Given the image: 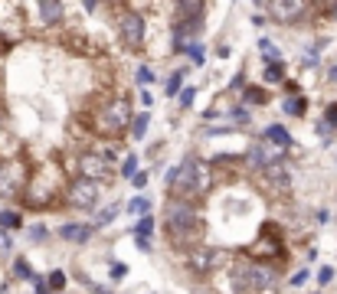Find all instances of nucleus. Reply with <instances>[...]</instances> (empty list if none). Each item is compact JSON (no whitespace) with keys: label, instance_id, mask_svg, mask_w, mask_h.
I'll return each instance as SVG.
<instances>
[{"label":"nucleus","instance_id":"nucleus-1","mask_svg":"<svg viewBox=\"0 0 337 294\" xmlns=\"http://www.w3.org/2000/svg\"><path fill=\"white\" fill-rule=\"evenodd\" d=\"M164 226L174 245L180 249H194V242L203 235L200 229V213H197L194 200H167L164 203Z\"/></svg>","mask_w":337,"mask_h":294},{"label":"nucleus","instance_id":"nucleus-2","mask_svg":"<svg viewBox=\"0 0 337 294\" xmlns=\"http://www.w3.org/2000/svg\"><path fill=\"white\" fill-rule=\"evenodd\" d=\"M170 200H197L200 193L210 190V170L197 157H187L183 164H177L164 180Z\"/></svg>","mask_w":337,"mask_h":294},{"label":"nucleus","instance_id":"nucleus-3","mask_svg":"<svg viewBox=\"0 0 337 294\" xmlns=\"http://www.w3.org/2000/svg\"><path fill=\"white\" fill-rule=\"evenodd\" d=\"M131 98L118 95L108 98V102L99 105V111L92 115V131L99 137H121L128 128H131Z\"/></svg>","mask_w":337,"mask_h":294},{"label":"nucleus","instance_id":"nucleus-4","mask_svg":"<svg viewBox=\"0 0 337 294\" xmlns=\"http://www.w3.org/2000/svg\"><path fill=\"white\" fill-rule=\"evenodd\" d=\"M232 284L239 291H249V294H262L275 284V268L269 265H256V262H236L232 265Z\"/></svg>","mask_w":337,"mask_h":294},{"label":"nucleus","instance_id":"nucleus-5","mask_svg":"<svg viewBox=\"0 0 337 294\" xmlns=\"http://www.w3.org/2000/svg\"><path fill=\"white\" fill-rule=\"evenodd\" d=\"M102 200V180H85L75 177L66 190V203L75 209H95V203Z\"/></svg>","mask_w":337,"mask_h":294},{"label":"nucleus","instance_id":"nucleus-6","mask_svg":"<svg viewBox=\"0 0 337 294\" xmlns=\"http://www.w3.org/2000/svg\"><path fill=\"white\" fill-rule=\"evenodd\" d=\"M144 17L137 10H121L118 13V39L125 49H141L144 46Z\"/></svg>","mask_w":337,"mask_h":294},{"label":"nucleus","instance_id":"nucleus-7","mask_svg":"<svg viewBox=\"0 0 337 294\" xmlns=\"http://www.w3.org/2000/svg\"><path fill=\"white\" fill-rule=\"evenodd\" d=\"M281 157H285V151H278V147L269 144V141L252 144L249 151H246V160H249V164H256L259 170H265V167H272V164H281Z\"/></svg>","mask_w":337,"mask_h":294},{"label":"nucleus","instance_id":"nucleus-8","mask_svg":"<svg viewBox=\"0 0 337 294\" xmlns=\"http://www.w3.org/2000/svg\"><path fill=\"white\" fill-rule=\"evenodd\" d=\"M226 262V255L219 249H206V245H197V249H190V268L194 271H213V268H219V265Z\"/></svg>","mask_w":337,"mask_h":294},{"label":"nucleus","instance_id":"nucleus-9","mask_svg":"<svg viewBox=\"0 0 337 294\" xmlns=\"http://www.w3.org/2000/svg\"><path fill=\"white\" fill-rule=\"evenodd\" d=\"M262 183L269 186L272 193H288L292 190V173H288L285 164H272L262 170Z\"/></svg>","mask_w":337,"mask_h":294},{"label":"nucleus","instance_id":"nucleus-10","mask_svg":"<svg viewBox=\"0 0 337 294\" xmlns=\"http://www.w3.org/2000/svg\"><path fill=\"white\" fill-rule=\"evenodd\" d=\"M262 7L269 13H275L278 23H292V20H298L308 10V4H301V0H275V4H262Z\"/></svg>","mask_w":337,"mask_h":294},{"label":"nucleus","instance_id":"nucleus-11","mask_svg":"<svg viewBox=\"0 0 337 294\" xmlns=\"http://www.w3.org/2000/svg\"><path fill=\"white\" fill-rule=\"evenodd\" d=\"M79 173L85 180H102V173H108V160L99 157V151H85L79 157Z\"/></svg>","mask_w":337,"mask_h":294},{"label":"nucleus","instance_id":"nucleus-12","mask_svg":"<svg viewBox=\"0 0 337 294\" xmlns=\"http://www.w3.org/2000/svg\"><path fill=\"white\" fill-rule=\"evenodd\" d=\"M272 226H275V222H265V229H262V235H259V242L249 249V255H252V258H262V255H278V252H281V242L275 239Z\"/></svg>","mask_w":337,"mask_h":294},{"label":"nucleus","instance_id":"nucleus-13","mask_svg":"<svg viewBox=\"0 0 337 294\" xmlns=\"http://www.w3.org/2000/svg\"><path fill=\"white\" fill-rule=\"evenodd\" d=\"M23 186V170L17 164H0V196H13Z\"/></svg>","mask_w":337,"mask_h":294},{"label":"nucleus","instance_id":"nucleus-14","mask_svg":"<svg viewBox=\"0 0 337 294\" xmlns=\"http://www.w3.org/2000/svg\"><path fill=\"white\" fill-rule=\"evenodd\" d=\"M92 232H95V226H85V222H66L63 229H59V235H63L66 242H88L92 239Z\"/></svg>","mask_w":337,"mask_h":294},{"label":"nucleus","instance_id":"nucleus-15","mask_svg":"<svg viewBox=\"0 0 337 294\" xmlns=\"http://www.w3.org/2000/svg\"><path fill=\"white\" fill-rule=\"evenodd\" d=\"M174 13H177V23H183V20H197V17H203L206 7L200 4V0H180V4L174 7Z\"/></svg>","mask_w":337,"mask_h":294},{"label":"nucleus","instance_id":"nucleus-16","mask_svg":"<svg viewBox=\"0 0 337 294\" xmlns=\"http://www.w3.org/2000/svg\"><path fill=\"white\" fill-rule=\"evenodd\" d=\"M265 141H269V144H275L278 151H288V147H295L292 134H288V131L281 128V124H269V128H265Z\"/></svg>","mask_w":337,"mask_h":294},{"label":"nucleus","instance_id":"nucleus-17","mask_svg":"<svg viewBox=\"0 0 337 294\" xmlns=\"http://www.w3.org/2000/svg\"><path fill=\"white\" fill-rule=\"evenodd\" d=\"M39 20H43L46 26L59 23V20H63V4H56V0H43V4H39Z\"/></svg>","mask_w":337,"mask_h":294},{"label":"nucleus","instance_id":"nucleus-18","mask_svg":"<svg viewBox=\"0 0 337 294\" xmlns=\"http://www.w3.org/2000/svg\"><path fill=\"white\" fill-rule=\"evenodd\" d=\"M151 235H154V216H141L134 226V239L137 242H151Z\"/></svg>","mask_w":337,"mask_h":294},{"label":"nucleus","instance_id":"nucleus-19","mask_svg":"<svg viewBox=\"0 0 337 294\" xmlns=\"http://www.w3.org/2000/svg\"><path fill=\"white\" fill-rule=\"evenodd\" d=\"M281 108H285V115H305L308 105H305V98H301V95H292V98L281 102Z\"/></svg>","mask_w":337,"mask_h":294},{"label":"nucleus","instance_id":"nucleus-20","mask_svg":"<svg viewBox=\"0 0 337 294\" xmlns=\"http://www.w3.org/2000/svg\"><path fill=\"white\" fill-rule=\"evenodd\" d=\"M148 121H151V115H148V111H141V115L131 118V128H128V131H131L134 137H144V134H148Z\"/></svg>","mask_w":337,"mask_h":294},{"label":"nucleus","instance_id":"nucleus-21","mask_svg":"<svg viewBox=\"0 0 337 294\" xmlns=\"http://www.w3.org/2000/svg\"><path fill=\"white\" fill-rule=\"evenodd\" d=\"M246 105H269V92H265V88L249 85V88H246Z\"/></svg>","mask_w":337,"mask_h":294},{"label":"nucleus","instance_id":"nucleus-22","mask_svg":"<svg viewBox=\"0 0 337 294\" xmlns=\"http://www.w3.org/2000/svg\"><path fill=\"white\" fill-rule=\"evenodd\" d=\"M0 226L4 229H20L23 226V216L13 213V209H4V213H0Z\"/></svg>","mask_w":337,"mask_h":294},{"label":"nucleus","instance_id":"nucleus-23","mask_svg":"<svg viewBox=\"0 0 337 294\" xmlns=\"http://www.w3.org/2000/svg\"><path fill=\"white\" fill-rule=\"evenodd\" d=\"M121 209H125V206H121V203H115V206H108V209H102V213H99V219H95V226H108V222H112L115 219V216H118L121 213Z\"/></svg>","mask_w":337,"mask_h":294},{"label":"nucleus","instance_id":"nucleus-24","mask_svg":"<svg viewBox=\"0 0 337 294\" xmlns=\"http://www.w3.org/2000/svg\"><path fill=\"white\" fill-rule=\"evenodd\" d=\"M285 79V62H269L265 66V82H281Z\"/></svg>","mask_w":337,"mask_h":294},{"label":"nucleus","instance_id":"nucleus-25","mask_svg":"<svg viewBox=\"0 0 337 294\" xmlns=\"http://www.w3.org/2000/svg\"><path fill=\"white\" fill-rule=\"evenodd\" d=\"M128 213H137V216H148V209H151V200H148V196H134V200L131 203H128Z\"/></svg>","mask_w":337,"mask_h":294},{"label":"nucleus","instance_id":"nucleus-26","mask_svg":"<svg viewBox=\"0 0 337 294\" xmlns=\"http://www.w3.org/2000/svg\"><path fill=\"white\" fill-rule=\"evenodd\" d=\"M259 49H262V56H265L269 62H281V53L275 49V43H272V39H259Z\"/></svg>","mask_w":337,"mask_h":294},{"label":"nucleus","instance_id":"nucleus-27","mask_svg":"<svg viewBox=\"0 0 337 294\" xmlns=\"http://www.w3.org/2000/svg\"><path fill=\"white\" fill-rule=\"evenodd\" d=\"M183 75H187V69H177V72L167 79V95H177V92H180V85H183Z\"/></svg>","mask_w":337,"mask_h":294},{"label":"nucleus","instance_id":"nucleus-28","mask_svg":"<svg viewBox=\"0 0 337 294\" xmlns=\"http://www.w3.org/2000/svg\"><path fill=\"white\" fill-rule=\"evenodd\" d=\"M46 288H50V291H63L66 288V271H50V284H46Z\"/></svg>","mask_w":337,"mask_h":294},{"label":"nucleus","instance_id":"nucleus-29","mask_svg":"<svg viewBox=\"0 0 337 294\" xmlns=\"http://www.w3.org/2000/svg\"><path fill=\"white\" fill-rule=\"evenodd\" d=\"M13 271H17V275L23 278V281H36V275H33V271H30V265H26L23 258H17V265H13Z\"/></svg>","mask_w":337,"mask_h":294},{"label":"nucleus","instance_id":"nucleus-30","mask_svg":"<svg viewBox=\"0 0 337 294\" xmlns=\"http://www.w3.org/2000/svg\"><path fill=\"white\" fill-rule=\"evenodd\" d=\"M121 173H125V177H134L137 173V157L134 154H128V157L121 160Z\"/></svg>","mask_w":337,"mask_h":294},{"label":"nucleus","instance_id":"nucleus-31","mask_svg":"<svg viewBox=\"0 0 337 294\" xmlns=\"http://www.w3.org/2000/svg\"><path fill=\"white\" fill-rule=\"evenodd\" d=\"M137 82H141V85H151V82H154V69L141 66V69H137Z\"/></svg>","mask_w":337,"mask_h":294},{"label":"nucleus","instance_id":"nucleus-32","mask_svg":"<svg viewBox=\"0 0 337 294\" xmlns=\"http://www.w3.org/2000/svg\"><path fill=\"white\" fill-rule=\"evenodd\" d=\"M324 124H327V128H337V102H334V105H327V111H324Z\"/></svg>","mask_w":337,"mask_h":294},{"label":"nucleus","instance_id":"nucleus-33","mask_svg":"<svg viewBox=\"0 0 337 294\" xmlns=\"http://www.w3.org/2000/svg\"><path fill=\"white\" fill-rule=\"evenodd\" d=\"M183 53H190V59H194V62H203V46L200 43H190Z\"/></svg>","mask_w":337,"mask_h":294},{"label":"nucleus","instance_id":"nucleus-34","mask_svg":"<svg viewBox=\"0 0 337 294\" xmlns=\"http://www.w3.org/2000/svg\"><path fill=\"white\" fill-rule=\"evenodd\" d=\"M318 281H321V284H331V281H334V268H327V265H324V268L318 271Z\"/></svg>","mask_w":337,"mask_h":294},{"label":"nucleus","instance_id":"nucleus-35","mask_svg":"<svg viewBox=\"0 0 337 294\" xmlns=\"http://www.w3.org/2000/svg\"><path fill=\"white\" fill-rule=\"evenodd\" d=\"M125 275H128V265H118V262H115V265H112V278H115V281H121Z\"/></svg>","mask_w":337,"mask_h":294},{"label":"nucleus","instance_id":"nucleus-36","mask_svg":"<svg viewBox=\"0 0 337 294\" xmlns=\"http://www.w3.org/2000/svg\"><path fill=\"white\" fill-rule=\"evenodd\" d=\"M131 183L137 186V190H144V186H148V173H141V170H137L134 177H131Z\"/></svg>","mask_w":337,"mask_h":294},{"label":"nucleus","instance_id":"nucleus-37","mask_svg":"<svg viewBox=\"0 0 337 294\" xmlns=\"http://www.w3.org/2000/svg\"><path fill=\"white\" fill-rule=\"evenodd\" d=\"M194 95H197V88H183V92H180V105H190V102H194Z\"/></svg>","mask_w":337,"mask_h":294},{"label":"nucleus","instance_id":"nucleus-38","mask_svg":"<svg viewBox=\"0 0 337 294\" xmlns=\"http://www.w3.org/2000/svg\"><path fill=\"white\" fill-rule=\"evenodd\" d=\"M308 278H311V275H308V271H298V275H295V278H292V284H295V288H298V284H305V281H308Z\"/></svg>","mask_w":337,"mask_h":294},{"label":"nucleus","instance_id":"nucleus-39","mask_svg":"<svg viewBox=\"0 0 337 294\" xmlns=\"http://www.w3.org/2000/svg\"><path fill=\"white\" fill-rule=\"evenodd\" d=\"M46 235H50V232H46V229H43V226H39V229H33V242H43V239H46Z\"/></svg>","mask_w":337,"mask_h":294},{"label":"nucleus","instance_id":"nucleus-40","mask_svg":"<svg viewBox=\"0 0 337 294\" xmlns=\"http://www.w3.org/2000/svg\"><path fill=\"white\" fill-rule=\"evenodd\" d=\"M246 118H249V111H246V108H236V121L246 124Z\"/></svg>","mask_w":337,"mask_h":294},{"label":"nucleus","instance_id":"nucleus-41","mask_svg":"<svg viewBox=\"0 0 337 294\" xmlns=\"http://www.w3.org/2000/svg\"><path fill=\"white\" fill-rule=\"evenodd\" d=\"M33 284H36V294H50V288H46V284L39 281V278H36V281H33Z\"/></svg>","mask_w":337,"mask_h":294},{"label":"nucleus","instance_id":"nucleus-42","mask_svg":"<svg viewBox=\"0 0 337 294\" xmlns=\"http://www.w3.org/2000/svg\"><path fill=\"white\" fill-rule=\"evenodd\" d=\"M327 82H337V66H331V69H327Z\"/></svg>","mask_w":337,"mask_h":294},{"label":"nucleus","instance_id":"nucleus-43","mask_svg":"<svg viewBox=\"0 0 337 294\" xmlns=\"http://www.w3.org/2000/svg\"><path fill=\"white\" fill-rule=\"evenodd\" d=\"M324 10H327V13H331V17L337 20V4H327V7H324Z\"/></svg>","mask_w":337,"mask_h":294}]
</instances>
